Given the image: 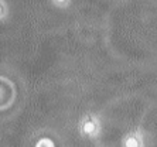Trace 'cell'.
Instances as JSON below:
<instances>
[{
  "label": "cell",
  "mask_w": 157,
  "mask_h": 147,
  "mask_svg": "<svg viewBox=\"0 0 157 147\" xmlns=\"http://www.w3.org/2000/svg\"><path fill=\"white\" fill-rule=\"evenodd\" d=\"M78 130H79L81 136L85 137V139L89 140L99 139L103 130L102 120L96 113H85L79 120Z\"/></svg>",
  "instance_id": "1"
},
{
  "label": "cell",
  "mask_w": 157,
  "mask_h": 147,
  "mask_svg": "<svg viewBox=\"0 0 157 147\" xmlns=\"http://www.w3.org/2000/svg\"><path fill=\"white\" fill-rule=\"evenodd\" d=\"M10 14V9L6 0H0V23H4Z\"/></svg>",
  "instance_id": "3"
},
{
  "label": "cell",
  "mask_w": 157,
  "mask_h": 147,
  "mask_svg": "<svg viewBox=\"0 0 157 147\" xmlns=\"http://www.w3.org/2000/svg\"><path fill=\"white\" fill-rule=\"evenodd\" d=\"M144 146H146L144 136L137 129L126 133L123 139H122V147H144Z\"/></svg>",
  "instance_id": "2"
},
{
  "label": "cell",
  "mask_w": 157,
  "mask_h": 147,
  "mask_svg": "<svg viewBox=\"0 0 157 147\" xmlns=\"http://www.w3.org/2000/svg\"><path fill=\"white\" fill-rule=\"evenodd\" d=\"M34 147H55V143L50 137H41L40 140H37Z\"/></svg>",
  "instance_id": "5"
},
{
  "label": "cell",
  "mask_w": 157,
  "mask_h": 147,
  "mask_svg": "<svg viewBox=\"0 0 157 147\" xmlns=\"http://www.w3.org/2000/svg\"><path fill=\"white\" fill-rule=\"evenodd\" d=\"M50 2H51V4L54 7L65 10V9H68L71 6V2H72V0H50Z\"/></svg>",
  "instance_id": "4"
}]
</instances>
